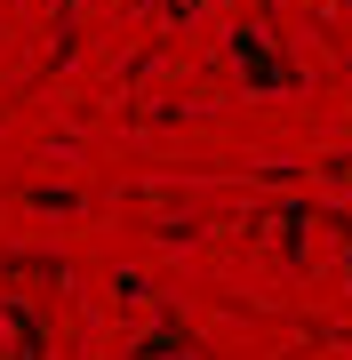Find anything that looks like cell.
Returning <instances> with one entry per match:
<instances>
[{
  "instance_id": "obj_1",
  "label": "cell",
  "mask_w": 352,
  "mask_h": 360,
  "mask_svg": "<svg viewBox=\"0 0 352 360\" xmlns=\"http://www.w3.org/2000/svg\"><path fill=\"white\" fill-rule=\"evenodd\" d=\"M233 49H240V80L248 89H296V65L273 49V32H240Z\"/></svg>"
},
{
  "instance_id": "obj_2",
  "label": "cell",
  "mask_w": 352,
  "mask_h": 360,
  "mask_svg": "<svg viewBox=\"0 0 352 360\" xmlns=\"http://www.w3.org/2000/svg\"><path fill=\"white\" fill-rule=\"evenodd\" d=\"M48 352V328L25 296H0V360H40Z\"/></svg>"
}]
</instances>
